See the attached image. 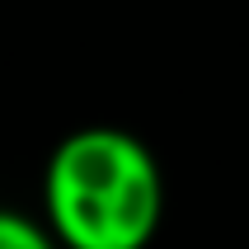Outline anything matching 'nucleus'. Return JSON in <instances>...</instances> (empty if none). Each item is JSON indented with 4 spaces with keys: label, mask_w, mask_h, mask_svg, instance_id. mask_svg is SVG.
Listing matches in <instances>:
<instances>
[{
    "label": "nucleus",
    "mask_w": 249,
    "mask_h": 249,
    "mask_svg": "<svg viewBox=\"0 0 249 249\" xmlns=\"http://www.w3.org/2000/svg\"><path fill=\"white\" fill-rule=\"evenodd\" d=\"M0 249H61L52 231L14 207H0Z\"/></svg>",
    "instance_id": "obj_2"
},
{
    "label": "nucleus",
    "mask_w": 249,
    "mask_h": 249,
    "mask_svg": "<svg viewBox=\"0 0 249 249\" xmlns=\"http://www.w3.org/2000/svg\"><path fill=\"white\" fill-rule=\"evenodd\" d=\"M165 221V174L127 127H75L42 169V226L61 249H146Z\"/></svg>",
    "instance_id": "obj_1"
}]
</instances>
